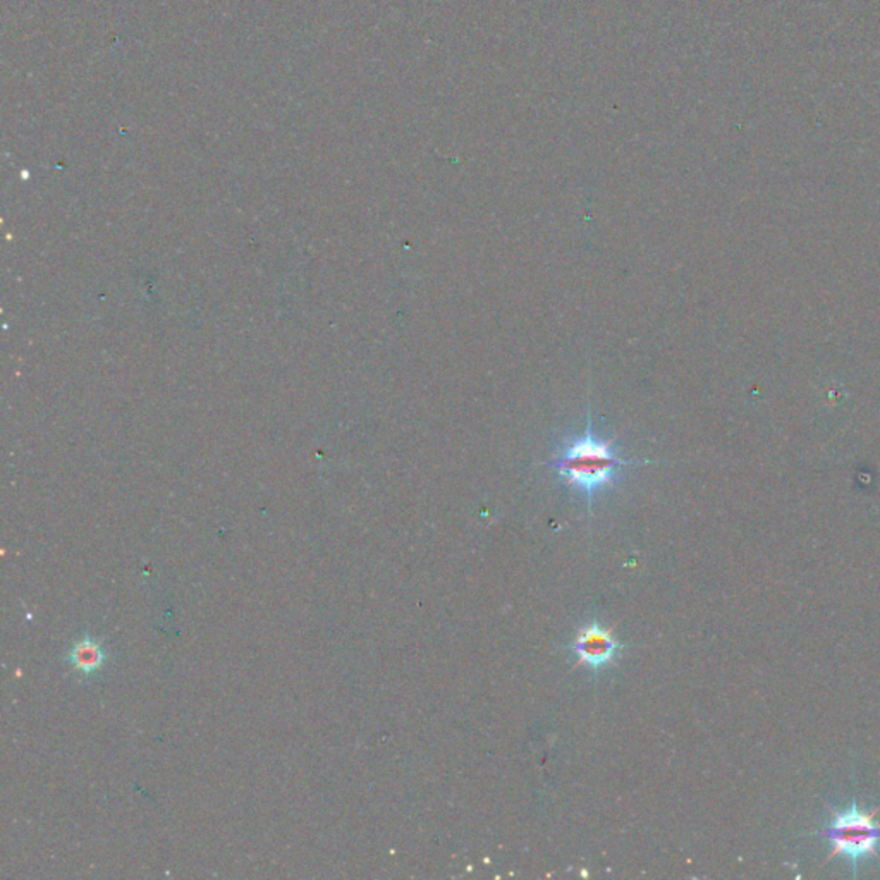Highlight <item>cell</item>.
<instances>
[{
    "label": "cell",
    "instance_id": "obj_1",
    "mask_svg": "<svg viewBox=\"0 0 880 880\" xmlns=\"http://www.w3.org/2000/svg\"><path fill=\"white\" fill-rule=\"evenodd\" d=\"M650 463L652 461L627 459L614 449L612 439L602 440L597 437L593 431L591 411L588 408L585 431L582 435L567 437L547 467L557 473L564 485L587 497L588 511H591L593 497L616 484L621 468Z\"/></svg>",
    "mask_w": 880,
    "mask_h": 880
},
{
    "label": "cell",
    "instance_id": "obj_2",
    "mask_svg": "<svg viewBox=\"0 0 880 880\" xmlns=\"http://www.w3.org/2000/svg\"><path fill=\"white\" fill-rule=\"evenodd\" d=\"M822 836L831 842L832 853L829 857H842L851 867H858L860 861L876 857L880 848V821L877 810L867 812L857 803H849L846 808L832 813Z\"/></svg>",
    "mask_w": 880,
    "mask_h": 880
},
{
    "label": "cell",
    "instance_id": "obj_3",
    "mask_svg": "<svg viewBox=\"0 0 880 880\" xmlns=\"http://www.w3.org/2000/svg\"><path fill=\"white\" fill-rule=\"evenodd\" d=\"M578 665H585L591 672H600L616 664L625 653V645L612 635L610 629L599 621H591L580 627L576 638L571 644Z\"/></svg>",
    "mask_w": 880,
    "mask_h": 880
},
{
    "label": "cell",
    "instance_id": "obj_4",
    "mask_svg": "<svg viewBox=\"0 0 880 880\" xmlns=\"http://www.w3.org/2000/svg\"><path fill=\"white\" fill-rule=\"evenodd\" d=\"M71 661L81 672H93L103 664V652L95 642L84 640L75 646L71 653Z\"/></svg>",
    "mask_w": 880,
    "mask_h": 880
}]
</instances>
